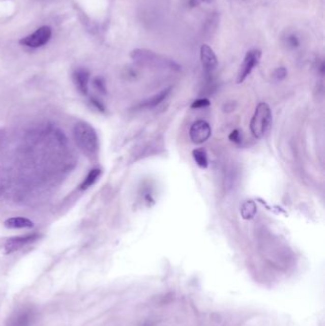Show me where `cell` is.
Masks as SVG:
<instances>
[{
    "instance_id": "obj_1",
    "label": "cell",
    "mask_w": 325,
    "mask_h": 326,
    "mask_svg": "<svg viewBox=\"0 0 325 326\" xmlns=\"http://www.w3.org/2000/svg\"><path fill=\"white\" fill-rule=\"evenodd\" d=\"M76 144L80 151L88 157H94L99 152L98 134L91 124L85 122L76 123L74 128Z\"/></svg>"
},
{
    "instance_id": "obj_2",
    "label": "cell",
    "mask_w": 325,
    "mask_h": 326,
    "mask_svg": "<svg viewBox=\"0 0 325 326\" xmlns=\"http://www.w3.org/2000/svg\"><path fill=\"white\" fill-rule=\"evenodd\" d=\"M131 57L137 64L152 69L180 71L181 66L172 60H169L147 49H136L131 53Z\"/></svg>"
},
{
    "instance_id": "obj_3",
    "label": "cell",
    "mask_w": 325,
    "mask_h": 326,
    "mask_svg": "<svg viewBox=\"0 0 325 326\" xmlns=\"http://www.w3.org/2000/svg\"><path fill=\"white\" fill-rule=\"evenodd\" d=\"M272 112L264 102L257 105L250 122V129L256 138H263L272 126Z\"/></svg>"
},
{
    "instance_id": "obj_4",
    "label": "cell",
    "mask_w": 325,
    "mask_h": 326,
    "mask_svg": "<svg viewBox=\"0 0 325 326\" xmlns=\"http://www.w3.org/2000/svg\"><path fill=\"white\" fill-rule=\"evenodd\" d=\"M51 37H52V29L48 26H42L30 36H27L26 38H22L20 40V43L22 45L27 46L30 48H39L48 43L49 40L51 39Z\"/></svg>"
},
{
    "instance_id": "obj_5",
    "label": "cell",
    "mask_w": 325,
    "mask_h": 326,
    "mask_svg": "<svg viewBox=\"0 0 325 326\" xmlns=\"http://www.w3.org/2000/svg\"><path fill=\"white\" fill-rule=\"evenodd\" d=\"M260 57H261V52L259 50H251L246 53L239 71L238 80H237L238 83H242L245 80V78L249 76L253 69L258 64Z\"/></svg>"
},
{
    "instance_id": "obj_6",
    "label": "cell",
    "mask_w": 325,
    "mask_h": 326,
    "mask_svg": "<svg viewBox=\"0 0 325 326\" xmlns=\"http://www.w3.org/2000/svg\"><path fill=\"white\" fill-rule=\"evenodd\" d=\"M212 130L208 122L205 121H197L195 122L190 129L191 140L196 144H201L211 137Z\"/></svg>"
},
{
    "instance_id": "obj_7",
    "label": "cell",
    "mask_w": 325,
    "mask_h": 326,
    "mask_svg": "<svg viewBox=\"0 0 325 326\" xmlns=\"http://www.w3.org/2000/svg\"><path fill=\"white\" fill-rule=\"evenodd\" d=\"M38 239H39V235L38 234H28V235H17V236L10 238L8 239L4 246L5 253L12 254L30 243H35L36 241H38Z\"/></svg>"
},
{
    "instance_id": "obj_8",
    "label": "cell",
    "mask_w": 325,
    "mask_h": 326,
    "mask_svg": "<svg viewBox=\"0 0 325 326\" xmlns=\"http://www.w3.org/2000/svg\"><path fill=\"white\" fill-rule=\"evenodd\" d=\"M73 81L76 85V89L81 95H88L90 81V73L88 72V70L83 68L76 69L73 74Z\"/></svg>"
},
{
    "instance_id": "obj_9",
    "label": "cell",
    "mask_w": 325,
    "mask_h": 326,
    "mask_svg": "<svg viewBox=\"0 0 325 326\" xmlns=\"http://www.w3.org/2000/svg\"><path fill=\"white\" fill-rule=\"evenodd\" d=\"M200 61L206 72H212L218 66V58L212 48L207 44L200 47Z\"/></svg>"
},
{
    "instance_id": "obj_10",
    "label": "cell",
    "mask_w": 325,
    "mask_h": 326,
    "mask_svg": "<svg viewBox=\"0 0 325 326\" xmlns=\"http://www.w3.org/2000/svg\"><path fill=\"white\" fill-rule=\"evenodd\" d=\"M171 89L172 88L169 87L167 89H164V90L159 92V94L153 96L150 99H146L145 101L141 103L140 106H141V108H146V109H152V108L158 106L163 100H165L168 98V96L171 93Z\"/></svg>"
},
{
    "instance_id": "obj_11",
    "label": "cell",
    "mask_w": 325,
    "mask_h": 326,
    "mask_svg": "<svg viewBox=\"0 0 325 326\" xmlns=\"http://www.w3.org/2000/svg\"><path fill=\"white\" fill-rule=\"evenodd\" d=\"M4 225L9 229H24L34 227V222L27 218L14 217L5 220Z\"/></svg>"
},
{
    "instance_id": "obj_12",
    "label": "cell",
    "mask_w": 325,
    "mask_h": 326,
    "mask_svg": "<svg viewBox=\"0 0 325 326\" xmlns=\"http://www.w3.org/2000/svg\"><path fill=\"white\" fill-rule=\"evenodd\" d=\"M101 174V170L100 169H92L91 171L88 173V174L85 176L82 183L80 184V189L87 190L93 186L96 182H98Z\"/></svg>"
},
{
    "instance_id": "obj_13",
    "label": "cell",
    "mask_w": 325,
    "mask_h": 326,
    "mask_svg": "<svg viewBox=\"0 0 325 326\" xmlns=\"http://www.w3.org/2000/svg\"><path fill=\"white\" fill-rule=\"evenodd\" d=\"M257 213V205L253 200H247L242 204L241 208V214L242 219L244 220H251L255 217Z\"/></svg>"
},
{
    "instance_id": "obj_14",
    "label": "cell",
    "mask_w": 325,
    "mask_h": 326,
    "mask_svg": "<svg viewBox=\"0 0 325 326\" xmlns=\"http://www.w3.org/2000/svg\"><path fill=\"white\" fill-rule=\"evenodd\" d=\"M193 158L196 161L197 166L205 169L208 167V157L207 153L203 148L196 149L193 151Z\"/></svg>"
},
{
    "instance_id": "obj_15",
    "label": "cell",
    "mask_w": 325,
    "mask_h": 326,
    "mask_svg": "<svg viewBox=\"0 0 325 326\" xmlns=\"http://www.w3.org/2000/svg\"><path fill=\"white\" fill-rule=\"evenodd\" d=\"M94 86L100 94H103V95L106 94V85H105V81L103 80V78L96 77L94 79Z\"/></svg>"
},
{
    "instance_id": "obj_16",
    "label": "cell",
    "mask_w": 325,
    "mask_h": 326,
    "mask_svg": "<svg viewBox=\"0 0 325 326\" xmlns=\"http://www.w3.org/2000/svg\"><path fill=\"white\" fill-rule=\"evenodd\" d=\"M286 76H287V70L284 67L276 69L274 71V74H273V77L276 80H282V79H284L286 77Z\"/></svg>"
},
{
    "instance_id": "obj_17",
    "label": "cell",
    "mask_w": 325,
    "mask_h": 326,
    "mask_svg": "<svg viewBox=\"0 0 325 326\" xmlns=\"http://www.w3.org/2000/svg\"><path fill=\"white\" fill-rule=\"evenodd\" d=\"M210 105V101L208 99H201L195 100L192 104V108H203Z\"/></svg>"
},
{
    "instance_id": "obj_18",
    "label": "cell",
    "mask_w": 325,
    "mask_h": 326,
    "mask_svg": "<svg viewBox=\"0 0 325 326\" xmlns=\"http://www.w3.org/2000/svg\"><path fill=\"white\" fill-rule=\"evenodd\" d=\"M229 139L231 141H233L234 143H241L242 142V137H241V133L238 130L233 131L230 136H229Z\"/></svg>"
},
{
    "instance_id": "obj_19",
    "label": "cell",
    "mask_w": 325,
    "mask_h": 326,
    "mask_svg": "<svg viewBox=\"0 0 325 326\" xmlns=\"http://www.w3.org/2000/svg\"><path fill=\"white\" fill-rule=\"evenodd\" d=\"M214 0H189L188 5L191 8L198 7L201 4H208L211 3Z\"/></svg>"
},
{
    "instance_id": "obj_20",
    "label": "cell",
    "mask_w": 325,
    "mask_h": 326,
    "mask_svg": "<svg viewBox=\"0 0 325 326\" xmlns=\"http://www.w3.org/2000/svg\"><path fill=\"white\" fill-rule=\"evenodd\" d=\"M90 101H91L92 105L95 107L96 109H98L100 112H104L105 111V107L101 103V101H99V99L94 98V99H91Z\"/></svg>"
},
{
    "instance_id": "obj_21",
    "label": "cell",
    "mask_w": 325,
    "mask_h": 326,
    "mask_svg": "<svg viewBox=\"0 0 325 326\" xmlns=\"http://www.w3.org/2000/svg\"><path fill=\"white\" fill-rule=\"evenodd\" d=\"M288 44L291 46L292 48H296V47H298L299 44H300V41H299V39H298V38H297L296 36L292 35V36H290V37L288 38Z\"/></svg>"
},
{
    "instance_id": "obj_22",
    "label": "cell",
    "mask_w": 325,
    "mask_h": 326,
    "mask_svg": "<svg viewBox=\"0 0 325 326\" xmlns=\"http://www.w3.org/2000/svg\"><path fill=\"white\" fill-rule=\"evenodd\" d=\"M6 136H7L6 131L4 129H0V147L4 144V142L6 140Z\"/></svg>"
}]
</instances>
